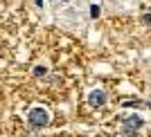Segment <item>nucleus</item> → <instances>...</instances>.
Returning a JSON list of instances; mask_svg holds the SVG:
<instances>
[{"instance_id":"obj_1","label":"nucleus","mask_w":151,"mask_h":137,"mask_svg":"<svg viewBox=\"0 0 151 137\" xmlns=\"http://www.w3.org/2000/svg\"><path fill=\"white\" fill-rule=\"evenodd\" d=\"M47 121H50V115H47V110L41 106L32 108L29 115H27V124L32 126V128H43V126H47Z\"/></svg>"},{"instance_id":"obj_2","label":"nucleus","mask_w":151,"mask_h":137,"mask_svg":"<svg viewBox=\"0 0 151 137\" xmlns=\"http://www.w3.org/2000/svg\"><path fill=\"white\" fill-rule=\"evenodd\" d=\"M142 128V117H129L124 121V128H122V133H124L126 137H131V135H135V133Z\"/></svg>"},{"instance_id":"obj_3","label":"nucleus","mask_w":151,"mask_h":137,"mask_svg":"<svg viewBox=\"0 0 151 137\" xmlns=\"http://www.w3.org/2000/svg\"><path fill=\"white\" fill-rule=\"evenodd\" d=\"M88 103L93 108L104 106V103H106V92H104V90H93V92L88 94Z\"/></svg>"},{"instance_id":"obj_4","label":"nucleus","mask_w":151,"mask_h":137,"mask_svg":"<svg viewBox=\"0 0 151 137\" xmlns=\"http://www.w3.org/2000/svg\"><path fill=\"white\" fill-rule=\"evenodd\" d=\"M45 72H47V70H45V65H36V68H34V74H36V76H43Z\"/></svg>"},{"instance_id":"obj_5","label":"nucleus","mask_w":151,"mask_h":137,"mask_svg":"<svg viewBox=\"0 0 151 137\" xmlns=\"http://www.w3.org/2000/svg\"><path fill=\"white\" fill-rule=\"evenodd\" d=\"M90 14H93L95 18H97V16H99V7H97V5H93V7H90Z\"/></svg>"},{"instance_id":"obj_6","label":"nucleus","mask_w":151,"mask_h":137,"mask_svg":"<svg viewBox=\"0 0 151 137\" xmlns=\"http://www.w3.org/2000/svg\"><path fill=\"white\" fill-rule=\"evenodd\" d=\"M63 2H68V0H63Z\"/></svg>"}]
</instances>
